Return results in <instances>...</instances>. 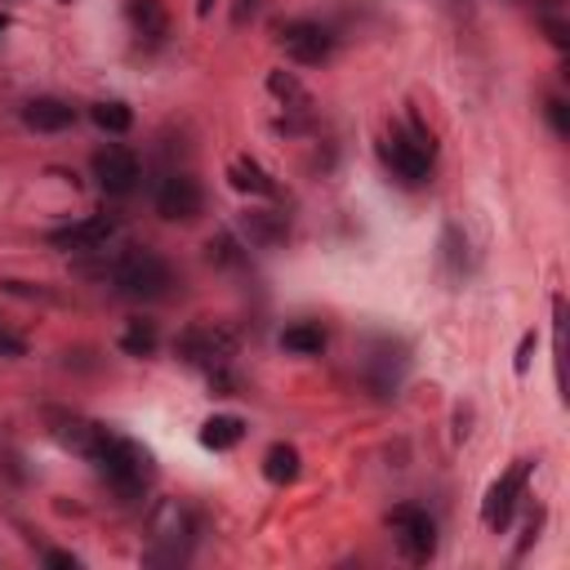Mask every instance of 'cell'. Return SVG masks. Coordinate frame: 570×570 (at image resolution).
Instances as JSON below:
<instances>
[{"mask_svg":"<svg viewBox=\"0 0 570 570\" xmlns=\"http://www.w3.org/2000/svg\"><path fill=\"white\" fill-rule=\"evenodd\" d=\"M99 276L112 281L116 291L134 295V299H161V295L170 291V267H165V258L152 254V250H125V254L108 258V263L99 267Z\"/></svg>","mask_w":570,"mask_h":570,"instance_id":"6da1fadb","label":"cell"},{"mask_svg":"<svg viewBox=\"0 0 570 570\" xmlns=\"http://www.w3.org/2000/svg\"><path fill=\"white\" fill-rule=\"evenodd\" d=\"M415 134H406L401 125H393V134L384 139V161L397 179L406 183H424L428 179V165H432V134L419 125V116H410Z\"/></svg>","mask_w":570,"mask_h":570,"instance_id":"7a4b0ae2","label":"cell"},{"mask_svg":"<svg viewBox=\"0 0 570 570\" xmlns=\"http://www.w3.org/2000/svg\"><path fill=\"white\" fill-rule=\"evenodd\" d=\"M388 526H393L397 548H401V557H406V561H415V566L432 561V552H437V521H432L424 508L401 503V508H393V512H388Z\"/></svg>","mask_w":570,"mask_h":570,"instance_id":"3957f363","label":"cell"},{"mask_svg":"<svg viewBox=\"0 0 570 570\" xmlns=\"http://www.w3.org/2000/svg\"><path fill=\"white\" fill-rule=\"evenodd\" d=\"M276 41H281L285 59H295V63H304V68H322V63H330V54H335V37H330V28L308 23V19L285 23V28L276 32Z\"/></svg>","mask_w":570,"mask_h":570,"instance_id":"277c9868","label":"cell"},{"mask_svg":"<svg viewBox=\"0 0 570 570\" xmlns=\"http://www.w3.org/2000/svg\"><path fill=\"white\" fill-rule=\"evenodd\" d=\"M94 464H99V468H103L121 490H139V486H143V477H147V455H143L134 441L112 437V432L99 441Z\"/></svg>","mask_w":570,"mask_h":570,"instance_id":"5b68a950","label":"cell"},{"mask_svg":"<svg viewBox=\"0 0 570 570\" xmlns=\"http://www.w3.org/2000/svg\"><path fill=\"white\" fill-rule=\"evenodd\" d=\"M139 156L130 152V147H116V143H108L103 152H94V179L103 183V192H112V196H130L134 187H139Z\"/></svg>","mask_w":570,"mask_h":570,"instance_id":"8992f818","label":"cell"},{"mask_svg":"<svg viewBox=\"0 0 570 570\" xmlns=\"http://www.w3.org/2000/svg\"><path fill=\"white\" fill-rule=\"evenodd\" d=\"M526 472H530V459H517V464L486 490V503H481L486 530H503V526H508V517H512V508H517V495H521V486H526Z\"/></svg>","mask_w":570,"mask_h":570,"instance_id":"52a82bcc","label":"cell"},{"mask_svg":"<svg viewBox=\"0 0 570 570\" xmlns=\"http://www.w3.org/2000/svg\"><path fill=\"white\" fill-rule=\"evenodd\" d=\"M156 214H161L165 223H192V218L201 214V187H196L187 174L165 179L161 192H156Z\"/></svg>","mask_w":570,"mask_h":570,"instance_id":"ba28073f","label":"cell"},{"mask_svg":"<svg viewBox=\"0 0 570 570\" xmlns=\"http://www.w3.org/2000/svg\"><path fill=\"white\" fill-rule=\"evenodd\" d=\"M112 236H116V218L112 214H90L72 227L50 232V245H59V250H103Z\"/></svg>","mask_w":570,"mask_h":570,"instance_id":"9c48e42d","label":"cell"},{"mask_svg":"<svg viewBox=\"0 0 570 570\" xmlns=\"http://www.w3.org/2000/svg\"><path fill=\"white\" fill-rule=\"evenodd\" d=\"M50 432H54L68 450H77V455H85V459H94L99 441L108 437V428H99V424H90V419H81V415H63V410H50Z\"/></svg>","mask_w":570,"mask_h":570,"instance_id":"30bf717a","label":"cell"},{"mask_svg":"<svg viewBox=\"0 0 570 570\" xmlns=\"http://www.w3.org/2000/svg\"><path fill=\"white\" fill-rule=\"evenodd\" d=\"M152 539H156V543H170V548H165V561H183L187 539H192L187 512H183L179 503H161L156 517H152Z\"/></svg>","mask_w":570,"mask_h":570,"instance_id":"8fae6325","label":"cell"},{"mask_svg":"<svg viewBox=\"0 0 570 570\" xmlns=\"http://www.w3.org/2000/svg\"><path fill=\"white\" fill-rule=\"evenodd\" d=\"M179 353H183L187 362H205V366L214 370V366H223V362L232 357V339H227L223 330H214V326H196V330H187V335L179 339Z\"/></svg>","mask_w":570,"mask_h":570,"instance_id":"7c38bea8","label":"cell"},{"mask_svg":"<svg viewBox=\"0 0 570 570\" xmlns=\"http://www.w3.org/2000/svg\"><path fill=\"white\" fill-rule=\"evenodd\" d=\"M23 125L37 130V134H59V130H72L77 125V112L63 99H32L23 108Z\"/></svg>","mask_w":570,"mask_h":570,"instance_id":"4fadbf2b","label":"cell"},{"mask_svg":"<svg viewBox=\"0 0 570 570\" xmlns=\"http://www.w3.org/2000/svg\"><path fill=\"white\" fill-rule=\"evenodd\" d=\"M130 23H134L139 41H147V45H161L170 37V14L161 0H130Z\"/></svg>","mask_w":570,"mask_h":570,"instance_id":"5bb4252c","label":"cell"},{"mask_svg":"<svg viewBox=\"0 0 570 570\" xmlns=\"http://www.w3.org/2000/svg\"><path fill=\"white\" fill-rule=\"evenodd\" d=\"M267 94H272L285 112H313V94H308V85H304L295 72H285V68L267 72Z\"/></svg>","mask_w":570,"mask_h":570,"instance_id":"9a60e30c","label":"cell"},{"mask_svg":"<svg viewBox=\"0 0 570 570\" xmlns=\"http://www.w3.org/2000/svg\"><path fill=\"white\" fill-rule=\"evenodd\" d=\"M227 183H232L236 192H245V196H272V192H276V183L267 179V170H263L254 156H232V161H227Z\"/></svg>","mask_w":570,"mask_h":570,"instance_id":"2e32d148","label":"cell"},{"mask_svg":"<svg viewBox=\"0 0 570 570\" xmlns=\"http://www.w3.org/2000/svg\"><path fill=\"white\" fill-rule=\"evenodd\" d=\"M241 232H245L254 245L272 250V245L285 241V218L272 214V210H245V214H241Z\"/></svg>","mask_w":570,"mask_h":570,"instance_id":"e0dca14e","label":"cell"},{"mask_svg":"<svg viewBox=\"0 0 570 570\" xmlns=\"http://www.w3.org/2000/svg\"><path fill=\"white\" fill-rule=\"evenodd\" d=\"M299 450L295 446H285V441H276V446H267V455H263V477L272 481V486H291L295 477H299Z\"/></svg>","mask_w":570,"mask_h":570,"instance_id":"ac0fdd59","label":"cell"},{"mask_svg":"<svg viewBox=\"0 0 570 570\" xmlns=\"http://www.w3.org/2000/svg\"><path fill=\"white\" fill-rule=\"evenodd\" d=\"M326 344H330V339H326V330H322L317 322H299V326H291V330L281 335V348L295 353V357H322Z\"/></svg>","mask_w":570,"mask_h":570,"instance_id":"d6986e66","label":"cell"},{"mask_svg":"<svg viewBox=\"0 0 570 570\" xmlns=\"http://www.w3.org/2000/svg\"><path fill=\"white\" fill-rule=\"evenodd\" d=\"M241 437H245V424H241L236 415H214V419H205V428H201V446H205V450H232Z\"/></svg>","mask_w":570,"mask_h":570,"instance_id":"ffe728a7","label":"cell"},{"mask_svg":"<svg viewBox=\"0 0 570 570\" xmlns=\"http://www.w3.org/2000/svg\"><path fill=\"white\" fill-rule=\"evenodd\" d=\"M156 344H161V335H156L152 322H130V330L121 335V353L125 357H152Z\"/></svg>","mask_w":570,"mask_h":570,"instance_id":"44dd1931","label":"cell"},{"mask_svg":"<svg viewBox=\"0 0 570 570\" xmlns=\"http://www.w3.org/2000/svg\"><path fill=\"white\" fill-rule=\"evenodd\" d=\"M94 125L103 130V134H125L130 125H134V112L125 108V103H94Z\"/></svg>","mask_w":570,"mask_h":570,"instance_id":"7402d4cb","label":"cell"},{"mask_svg":"<svg viewBox=\"0 0 570 570\" xmlns=\"http://www.w3.org/2000/svg\"><path fill=\"white\" fill-rule=\"evenodd\" d=\"M543 116H548V125H552L557 139H570V116H566V103H561L557 94L543 99Z\"/></svg>","mask_w":570,"mask_h":570,"instance_id":"603a6c76","label":"cell"},{"mask_svg":"<svg viewBox=\"0 0 570 570\" xmlns=\"http://www.w3.org/2000/svg\"><path fill=\"white\" fill-rule=\"evenodd\" d=\"M441 250H446V263H450V272H464V263H468V245H464V236H459V227H446V236H441Z\"/></svg>","mask_w":570,"mask_h":570,"instance_id":"cb8c5ba5","label":"cell"},{"mask_svg":"<svg viewBox=\"0 0 570 570\" xmlns=\"http://www.w3.org/2000/svg\"><path fill=\"white\" fill-rule=\"evenodd\" d=\"M535 348H539V335L530 330V335H521V344H517V357H512V370L517 375H526L530 370V357H535Z\"/></svg>","mask_w":570,"mask_h":570,"instance_id":"d4e9b609","label":"cell"},{"mask_svg":"<svg viewBox=\"0 0 570 570\" xmlns=\"http://www.w3.org/2000/svg\"><path fill=\"white\" fill-rule=\"evenodd\" d=\"M0 357H10V362H14V357H28V344L14 339L10 330H0Z\"/></svg>","mask_w":570,"mask_h":570,"instance_id":"484cf974","label":"cell"},{"mask_svg":"<svg viewBox=\"0 0 570 570\" xmlns=\"http://www.w3.org/2000/svg\"><path fill=\"white\" fill-rule=\"evenodd\" d=\"M210 258H218V263H232V258H236V241H232V236H218V241H210Z\"/></svg>","mask_w":570,"mask_h":570,"instance_id":"4316f807","label":"cell"},{"mask_svg":"<svg viewBox=\"0 0 570 570\" xmlns=\"http://www.w3.org/2000/svg\"><path fill=\"white\" fill-rule=\"evenodd\" d=\"M254 10H258V0H236V6H232V28H245Z\"/></svg>","mask_w":570,"mask_h":570,"instance_id":"83f0119b","label":"cell"},{"mask_svg":"<svg viewBox=\"0 0 570 570\" xmlns=\"http://www.w3.org/2000/svg\"><path fill=\"white\" fill-rule=\"evenodd\" d=\"M45 566H54V570H77L81 557H72V552H45Z\"/></svg>","mask_w":570,"mask_h":570,"instance_id":"f1b7e54d","label":"cell"},{"mask_svg":"<svg viewBox=\"0 0 570 570\" xmlns=\"http://www.w3.org/2000/svg\"><path fill=\"white\" fill-rule=\"evenodd\" d=\"M543 28H548V41H552V45H557V50H566V28H561V23H557V19H548V23H543Z\"/></svg>","mask_w":570,"mask_h":570,"instance_id":"f546056e","label":"cell"},{"mask_svg":"<svg viewBox=\"0 0 570 570\" xmlns=\"http://www.w3.org/2000/svg\"><path fill=\"white\" fill-rule=\"evenodd\" d=\"M210 10H214V0H196V14L201 19H210Z\"/></svg>","mask_w":570,"mask_h":570,"instance_id":"4dcf8cb0","label":"cell"},{"mask_svg":"<svg viewBox=\"0 0 570 570\" xmlns=\"http://www.w3.org/2000/svg\"><path fill=\"white\" fill-rule=\"evenodd\" d=\"M6 28H10V19H6V14H0V32H6Z\"/></svg>","mask_w":570,"mask_h":570,"instance_id":"1f68e13d","label":"cell"},{"mask_svg":"<svg viewBox=\"0 0 570 570\" xmlns=\"http://www.w3.org/2000/svg\"><path fill=\"white\" fill-rule=\"evenodd\" d=\"M59 6H72V0H59Z\"/></svg>","mask_w":570,"mask_h":570,"instance_id":"d6a6232c","label":"cell"}]
</instances>
